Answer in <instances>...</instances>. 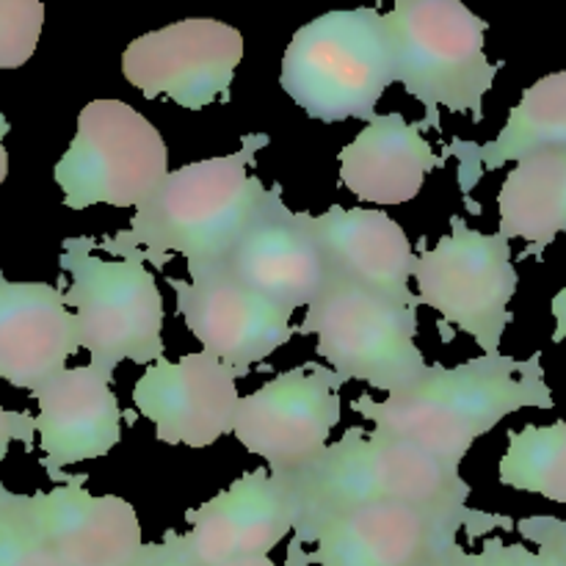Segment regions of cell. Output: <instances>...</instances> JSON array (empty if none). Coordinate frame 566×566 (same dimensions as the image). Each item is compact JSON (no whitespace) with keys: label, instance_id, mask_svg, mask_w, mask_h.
Listing matches in <instances>:
<instances>
[{"label":"cell","instance_id":"cell-1","mask_svg":"<svg viewBox=\"0 0 566 566\" xmlns=\"http://www.w3.org/2000/svg\"><path fill=\"white\" fill-rule=\"evenodd\" d=\"M525 407H553L539 354L525 363L484 354L457 368L431 365L423 381L387 401L370 396L354 401V409L374 423V437L420 448L457 468L481 434Z\"/></svg>","mask_w":566,"mask_h":566},{"label":"cell","instance_id":"cell-2","mask_svg":"<svg viewBox=\"0 0 566 566\" xmlns=\"http://www.w3.org/2000/svg\"><path fill=\"white\" fill-rule=\"evenodd\" d=\"M271 138L252 133L241 153L199 160L171 171L164 186L136 210L130 227L103 238L97 249L164 269L171 254L188 265L219 263L241 238L269 188L249 175L258 149Z\"/></svg>","mask_w":566,"mask_h":566},{"label":"cell","instance_id":"cell-3","mask_svg":"<svg viewBox=\"0 0 566 566\" xmlns=\"http://www.w3.org/2000/svg\"><path fill=\"white\" fill-rule=\"evenodd\" d=\"M296 503L291 558L313 545L329 520L376 503H409L434 512L468 514L470 486L457 464L420 448L348 429L313 462L285 475Z\"/></svg>","mask_w":566,"mask_h":566},{"label":"cell","instance_id":"cell-4","mask_svg":"<svg viewBox=\"0 0 566 566\" xmlns=\"http://www.w3.org/2000/svg\"><path fill=\"white\" fill-rule=\"evenodd\" d=\"M390 83L396 53L385 14L376 9L321 14L293 33L282 59L280 86L321 122H370Z\"/></svg>","mask_w":566,"mask_h":566},{"label":"cell","instance_id":"cell-5","mask_svg":"<svg viewBox=\"0 0 566 566\" xmlns=\"http://www.w3.org/2000/svg\"><path fill=\"white\" fill-rule=\"evenodd\" d=\"M385 20L396 81L426 108L420 130L440 127V108L479 122L501 70L486 59V22L457 0H398Z\"/></svg>","mask_w":566,"mask_h":566},{"label":"cell","instance_id":"cell-6","mask_svg":"<svg viewBox=\"0 0 566 566\" xmlns=\"http://www.w3.org/2000/svg\"><path fill=\"white\" fill-rule=\"evenodd\" d=\"M97 238H66L61 269L70 274L66 307L75 310L77 340L92 368L114 379L122 359L155 365L164 359V298L147 263L97 258Z\"/></svg>","mask_w":566,"mask_h":566},{"label":"cell","instance_id":"cell-7","mask_svg":"<svg viewBox=\"0 0 566 566\" xmlns=\"http://www.w3.org/2000/svg\"><path fill=\"white\" fill-rule=\"evenodd\" d=\"M298 332L318 337V357L340 381H365L396 396L431 374L415 343L418 310L348 282L329 280Z\"/></svg>","mask_w":566,"mask_h":566},{"label":"cell","instance_id":"cell-8","mask_svg":"<svg viewBox=\"0 0 566 566\" xmlns=\"http://www.w3.org/2000/svg\"><path fill=\"white\" fill-rule=\"evenodd\" d=\"M169 177L164 136L122 99H92L55 164V182L72 210L92 205L142 208Z\"/></svg>","mask_w":566,"mask_h":566},{"label":"cell","instance_id":"cell-9","mask_svg":"<svg viewBox=\"0 0 566 566\" xmlns=\"http://www.w3.org/2000/svg\"><path fill=\"white\" fill-rule=\"evenodd\" d=\"M451 221V232L418 258V298L473 337L484 354H501L503 332L512 324L509 302L520 282L512 247L501 232L470 230L459 216Z\"/></svg>","mask_w":566,"mask_h":566},{"label":"cell","instance_id":"cell-10","mask_svg":"<svg viewBox=\"0 0 566 566\" xmlns=\"http://www.w3.org/2000/svg\"><path fill=\"white\" fill-rule=\"evenodd\" d=\"M512 525L490 514H451L409 503H376L329 520L315 536V551L287 566H446L457 556L459 531L481 534Z\"/></svg>","mask_w":566,"mask_h":566},{"label":"cell","instance_id":"cell-11","mask_svg":"<svg viewBox=\"0 0 566 566\" xmlns=\"http://www.w3.org/2000/svg\"><path fill=\"white\" fill-rule=\"evenodd\" d=\"M340 376L324 365H302L241 398L235 431L274 475H291L313 462L340 423Z\"/></svg>","mask_w":566,"mask_h":566},{"label":"cell","instance_id":"cell-12","mask_svg":"<svg viewBox=\"0 0 566 566\" xmlns=\"http://www.w3.org/2000/svg\"><path fill=\"white\" fill-rule=\"evenodd\" d=\"M241 59V31L197 17L133 39L122 55V75L147 99L169 97L199 111L213 99H227Z\"/></svg>","mask_w":566,"mask_h":566},{"label":"cell","instance_id":"cell-13","mask_svg":"<svg viewBox=\"0 0 566 566\" xmlns=\"http://www.w3.org/2000/svg\"><path fill=\"white\" fill-rule=\"evenodd\" d=\"M177 310L202 352L247 376L293 337V310L260 296L219 263L188 265V280L169 276Z\"/></svg>","mask_w":566,"mask_h":566},{"label":"cell","instance_id":"cell-14","mask_svg":"<svg viewBox=\"0 0 566 566\" xmlns=\"http://www.w3.org/2000/svg\"><path fill=\"white\" fill-rule=\"evenodd\" d=\"M219 265L287 310L310 307L329 285V265L310 230V213L287 210L280 186L269 188L258 213Z\"/></svg>","mask_w":566,"mask_h":566},{"label":"cell","instance_id":"cell-15","mask_svg":"<svg viewBox=\"0 0 566 566\" xmlns=\"http://www.w3.org/2000/svg\"><path fill=\"white\" fill-rule=\"evenodd\" d=\"M235 370L208 352L158 359L133 387V403L166 446L208 448L235 431Z\"/></svg>","mask_w":566,"mask_h":566},{"label":"cell","instance_id":"cell-16","mask_svg":"<svg viewBox=\"0 0 566 566\" xmlns=\"http://www.w3.org/2000/svg\"><path fill=\"white\" fill-rule=\"evenodd\" d=\"M186 545L197 566L269 556L296 525V503L285 475L254 470L188 512Z\"/></svg>","mask_w":566,"mask_h":566},{"label":"cell","instance_id":"cell-17","mask_svg":"<svg viewBox=\"0 0 566 566\" xmlns=\"http://www.w3.org/2000/svg\"><path fill=\"white\" fill-rule=\"evenodd\" d=\"M310 230L329 265V280L348 282L407 307H420L418 293L409 287L418 258L407 232L390 216L335 205L326 213L310 216Z\"/></svg>","mask_w":566,"mask_h":566},{"label":"cell","instance_id":"cell-18","mask_svg":"<svg viewBox=\"0 0 566 566\" xmlns=\"http://www.w3.org/2000/svg\"><path fill=\"white\" fill-rule=\"evenodd\" d=\"M39 401V446L42 464L55 484H66L61 470L99 459L122 440V409L111 390V379L86 368H66L33 392Z\"/></svg>","mask_w":566,"mask_h":566},{"label":"cell","instance_id":"cell-19","mask_svg":"<svg viewBox=\"0 0 566 566\" xmlns=\"http://www.w3.org/2000/svg\"><path fill=\"white\" fill-rule=\"evenodd\" d=\"M86 475L31 495L39 534L66 566H130L144 551L136 509L116 495L94 497Z\"/></svg>","mask_w":566,"mask_h":566},{"label":"cell","instance_id":"cell-20","mask_svg":"<svg viewBox=\"0 0 566 566\" xmlns=\"http://www.w3.org/2000/svg\"><path fill=\"white\" fill-rule=\"evenodd\" d=\"M77 352V318L66 310L64 293L0 274V379L36 392L64 374Z\"/></svg>","mask_w":566,"mask_h":566},{"label":"cell","instance_id":"cell-21","mask_svg":"<svg viewBox=\"0 0 566 566\" xmlns=\"http://www.w3.org/2000/svg\"><path fill=\"white\" fill-rule=\"evenodd\" d=\"M446 158L401 114H376L340 153V182L363 202L403 205Z\"/></svg>","mask_w":566,"mask_h":566},{"label":"cell","instance_id":"cell-22","mask_svg":"<svg viewBox=\"0 0 566 566\" xmlns=\"http://www.w3.org/2000/svg\"><path fill=\"white\" fill-rule=\"evenodd\" d=\"M545 149H566V72L536 81L523 94L495 142L484 147L453 142L448 155L457 153V158L462 160L459 186L468 193L479 182L481 171L501 169L509 160L520 164L528 155Z\"/></svg>","mask_w":566,"mask_h":566},{"label":"cell","instance_id":"cell-23","mask_svg":"<svg viewBox=\"0 0 566 566\" xmlns=\"http://www.w3.org/2000/svg\"><path fill=\"white\" fill-rule=\"evenodd\" d=\"M501 235L525 238L531 252L545 249L566 232V149L528 155L506 177L497 197Z\"/></svg>","mask_w":566,"mask_h":566},{"label":"cell","instance_id":"cell-24","mask_svg":"<svg viewBox=\"0 0 566 566\" xmlns=\"http://www.w3.org/2000/svg\"><path fill=\"white\" fill-rule=\"evenodd\" d=\"M501 484L566 506V420L512 431L501 462Z\"/></svg>","mask_w":566,"mask_h":566},{"label":"cell","instance_id":"cell-25","mask_svg":"<svg viewBox=\"0 0 566 566\" xmlns=\"http://www.w3.org/2000/svg\"><path fill=\"white\" fill-rule=\"evenodd\" d=\"M536 551L525 545H506L503 539H486L479 553L459 551L446 566H566V523L539 517L517 525Z\"/></svg>","mask_w":566,"mask_h":566},{"label":"cell","instance_id":"cell-26","mask_svg":"<svg viewBox=\"0 0 566 566\" xmlns=\"http://www.w3.org/2000/svg\"><path fill=\"white\" fill-rule=\"evenodd\" d=\"M0 566H66L39 534L31 495H14L3 484H0Z\"/></svg>","mask_w":566,"mask_h":566},{"label":"cell","instance_id":"cell-27","mask_svg":"<svg viewBox=\"0 0 566 566\" xmlns=\"http://www.w3.org/2000/svg\"><path fill=\"white\" fill-rule=\"evenodd\" d=\"M42 25L39 0H0V70H17L31 59Z\"/></svg>","mask_w":566,"mask_h":566},{"label":"cell","instance_id":"cell-28","mask_svg":"<svg viewBox=\"0 0 566 566\" xmlns=\"http://www.w3.org/2000/svg\"><path fill=\"white\" fill-rule=\"evenodd\" d=\"M130 566H197L186 545V534H166L158 545H144L138 558Z\"/></svg>","mask_w":566,"mask_h":566},{"label":"cell","instance_id":"cell-29","mask_svg":"<svg viewBox=\"0 0 566 566\" xmlns=\"http://www.w3.org/2000/svg\"><path fill=\"white\" fill-rule=\"evenodd\" d=\"M33 434H36V420L28 412H6L0 407V464L9 453L11 442H22L25 451H33Z\"/></svg>","mask_w":566,"mask_h":566},{"label":"cell","instance_id":"cell-30","mask_svg":"<svg viewBox=\"0 0 566 566\" xmlns=\"http://www.w3.org/2000/svg\"><path fill=\"white\" fill-rule=\"evenodd\" d=\"M553 315H556V335H553V340L562 343L566 340V291L553 298Z\"/></svg>","mask_w":566,"mask_h":566},{"label":"cell","instance_id":"cell-31","mask_svg":"<svg viewBox=\"0 0 566 566\" xmlns=\"http://www.w3.org/2000/svg\"><path fill=\"white\" fill-rule=\"evenodd\" d=\"M6 133H9V119L0 114V182L6 180V171H9V155H6V147H3Z\"/></svg>","mask_w":566,"mask_h":566},{"label":"cell","instance_id":"cell-32","mask_svg":"<svg viewBox=\"0 0 566 566\" xmlns=\"http://www.w3.org/2000/svg\"><path fill=\"white\" fill-rule=\"evenodd\" d=\"M216 566H276L269 556H254V558H235V562L216 564Z\"/></svg>","mask_w":566,"mask_h":566}]
</instances>
